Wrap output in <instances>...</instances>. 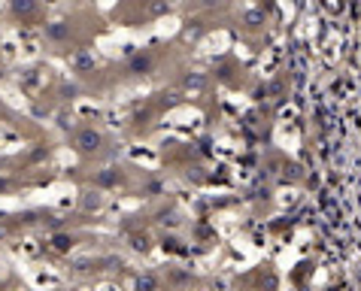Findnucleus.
Wrapping results in <instances>:
<instances>
[{
    "instance_id": "1",
    "label": "nucleus",
    "mask_w": 361,
    "mask_h": 291,
    "mask_svg": "<svg viewBox=\"0 0 361 291\" xmlns=\"http://www.w3.org/2000/svg\"><path fill=\"white\" fill-rule=\"evenodd\" d=\"M100 146H104V134L97 128H82L73 134V149L79 155H94L100 152Z\"/></svg>"
},
{
    "instance_id": "2",
    "label": "nucleus",
    "mask_w": 361,
    "mask_h": 291,
    "mask_svg": "<svg viewBox=\"0 0 361 291\" xmlns=\"http://www.w3.org/2000/svg\"><path fill=\"white\" fill-rule=\"evenodd\" d=\"M79 209L88 216L100 213V209H104V194H100V188H88V192L79 194Z\"/></svg>"
},
{
    "instance_id": "3",
    "label": "nucleus",
    "mask_w": 361,
    "mask_h": 291,
    "mask_svg": "<svg viewBox=\"0 0 361 291\" xmlns=\"http://www.w3.org/2000/svg\"><path fill=\"white\" fill-rule=\"evenodd\" d=\"M152 55L149 52H137L131 55V61H128V73H134V76H149L152 73Z\"/></svg>"
},
{
    "instance_id": "4",
    "label": "nucleus",
    "mask_w": 361,
    "mask_h": 291,
    "mask_svg": "<svg viewBox=\"0 0 361 291\" xmlns=\"http://www.w3.org/2000/svg\"><path fill=\"white\" fill-rule=\"evenodd\" d=\"M46 37L52 39V43H67V39L73 37V25L70 22H49L46 25Z\"/></svg>"
},
{
    "instance_id": "5",
    "label": "nucleus",
    "mask_w": 361,
    "mask_h": 291,
    "mask_svg": "<svg viewBox=\"0 0 361 291\" xmlns=\"http://www.w3.org/2000/svg\"><path fill=\"white\" fill-rule=\"evenodd\" d=\"M9 13L25 22V18H34L39 13V6L34 4V0H13V4H9Z\"/></svg>"
},
{
    "instance_id": "6",
    "label": "nucleus",
    "mask_w": 361,
    "mask_h": 291,
    "mask_svg": "<svg viewBox=\"0 0 361 291\" xmlns=\"http://www.w3.org/2000/svg\"><path fill=\"white\" fill-rule=\"evenodd\" d=\"M118 182H122V173H118L116 167L100 170V173L94 176V185H97V188H109V185H118Z\"/></svg>"
},
{
    "instance_id": "7",
    "label": "nucleus",
    "mask_w": 361,
    "mask_h": 291,
    "mask_svg": "<svg viewBox=\"0 0 361 291\" xmlns=\"http://www.w3.org/2000/svg\"><path fill=\"white\" fill-rule=\"evenodd\" d=\"M49 246H52V249H55V252H61V255H67V252H70V249H73V246H76V237H73V234H64V230H61V234H52V243H49Z\"/></svg>"
},
{
    "instance_id": "8",
    "label": "nucleus",
    "mask_w": 361,
    "mask_h": 291,
    "mask_svg": "<svg viewBox=\"0 0 361 291\" xmlns=\"http://www.w3.org/2000/svg\"><path fill=\"white\" fill-rule=\"evenodd\" d=\"M134 291H161V279L155 273H140L134 283Z\"/></svg>"
},
{
    "instance_id": "9",
    "label": "nucleus",
    "mask_w": 361,
    "mask_h": 291,
    "mask_svg": "<svg viewBox=\"0 0 361 291\" xmlns=\"http://www.w3.org/2000/svg\"><path fill=\"white\" fill-rule=\"evenodd\" d=\"M264 22H267L264 9H249V13L243 16V25L249 27V31H258V27H264Z\"/></svg>"
},
{
    "instance_id": "10",
    "label": "nucleus",
    "mask_w": 361,
    "mask_h": 291,
    "mask_svg": "<svg viewBox=\"0 0 361 291\" xmlns=\"http://www.w3.org/2000/svg\"><path fill=\"white\" fill-rule=\"evenodd\" d=\"M73 70H76V73H88V70H94V55L76 52L73 55Z\"/></svg>"
},
{
    "instance_id": "11",
    "label": "nucleus",
    "mask_w": 361,
    "mask_h": 291,
    "mask_svg": "<svg viewBox=\"0 0 361 291\" xmlns=\"http://www.w3.org/2000/svg\"><path fill=\"white\" fill-rule=\"evenodd\" d=\"M131 246L137 249V252H149V249H152V240H149L146 234H131Z\"/></svg>"
},
{
    "instance_id": "12",
    "label": "nucleus",
    "mask_w": 361,
    "mask_h": 291,
    "mask_svg": "<svg viewBox=\"0 0 361 291\" xmlns=\"http://www.w3.org/2000/svg\"><path fill=\"white\" fill-rule=\"evenodd\" d=\"M149 13H152V16H161V13H170V6H167V4H152V6H149Z\"/></svg>"
},
{
    "instance_id": "13",
    "label": "nucleus",
    "mask_w": 361,
    "mask_h": 291,
    "mask_svg": "<svg viewBox=\"0 0 361 291\" xmlns=\"http://www.w3.org/2000/svg\"><path fill=\"white\" fill-rule=\"evenodd\" d=\"M185 85H188V88H192V85L200 88V85H204V76H185Z\"/></svg>"
},
{
    "instance_id": "14",
    "label": "nucleus",
    "mask_w": 361,
    "mask_h": 291,
    "mask_svg": "<svg viewBox=\"0 0 361 291\" xmlns=\"http://www.w3.org/2000/svg\"><path fill=\"white\" fill-rule=\"evenodd\" d=\"M9 188H13V179L0 176V194H4V192H9Z\"/></svg>"
},
{
    "instance_id": "15",
    "label": "nucleus",
    "mask_w": 361,
    "mask_h": 291,
    "mask_svg": "<svg viewBox=\"0 0 361 291\" xmlns=\"http://www.w3.org/2000/svg\"><path fill=\"white\" fill-rule=\"evenodd\" d=\"M61 94H64V100H73V97H76V88H73V85H70V88L64 85V88H61Z\"/></svg>"
},
{
    "instance_id": "16",
    "label": "nucleus",
    "mask_w": 361,
    "mask_h": 291,
    "mask_svg": "<svg viewBox=\"0 0 361 291\" xmlns=\"http://www.w3.org/2000/svg\"><path fill=\"white\" fill-rule=\"evenodd\" d=\"M6 237H9V225L0 222V240H6Z\"/></svg>"
}]
</instances>
